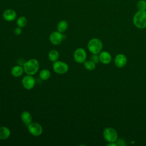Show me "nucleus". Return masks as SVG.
<instances>
[{
    "label": "nucleus",
    "instance_id": "18",
    "mask_svg": "<svg viewBox=\"0 0 146 146\" xmlns=\"http://www.w3.org/2000/svg\"><path fill=\"white\" fill-rule=\"evenodd\" d=\"M50 71L47 69H43L39 72V77L42 80H46L50 78Z\"/></svg>",
    "mask_w": 146,
    "mask_h": 146
},
{
    "label": "nucleus",
    "instance_id": "11",
    "mask_svg": "<svg viewBox=\"0 0 146 146\" xmlns=\"http://www.w3.org/2000/svg\"><path fill=\"white\" fill-rule=\"evenodd\" d=\"M115 66L118 68L124 67L127 62V59L125 55L123 54H117L114 59Z\"/></svg>",
    "mask_w": 146,
    "mask_h": 146
},
{
    "label": "nucleus",
    "instance_id": "25",
    "mask_svg": "<svg viewBox=\"0 0 146 146\" xmlns=\"http://www.w3.org/2000/svg\"><path fill=\"white\" fill-rule=\"evenodd\" d=\"M117 144L116 142H111V143H108V144H107V146H117Z\"/></svg>",
    "mask_w": 146,
    "mask_h": 146
},
{
    "label": "nucleus",
    "instance_id": "13",
    "mask_svg": "<svg viewBox=\"0 0 146 146\" xmlns=\"http://www.w3.org/2000/svg\"><path fill=\"white\" fill-rule=\"evenodd\" d=\"M21 119L23 123L28 126L32 122V116L28 111H23L21 114Z\"/></svg>",
    "mask_w": 146,
    "mask_h": 146
},
{
    "label": "nucleus",
    "instance_id": "12",
    "mask_svg": "<svg viewBox=\"0 0 146 146\" xmlns=\"http://www.w3.org/2000/svg\"><path fill=\"white\" fill-rule=\"evenodd\" d=\"M99 60L101 63L104 64H109L112 60V56L111 54L107 51H102L99 55Z\"/></svg>",
    "mask_w": 146,
    "mask_h": 146
},
{
    "label": "nucleus",
    "instance_id": "8",
    "mask_svg": "<svg viewBox=\"0 0 146 146\" xmlns=\"http://www.w3.org/2000/svg\"><path fill=\"white\" fill-rule=\"evenodd\" d=\"M23 87L26 90H31L34 88L35 84V80L32 75H26L22 80Z\"/></svg>",
    "mask_w": 146,
    "mask_h": 146
},
{
    "label": "nucleus",
    "instance_id": "19",
    "mask_svg": "<svg viewBox=\"0 0 146 146\" xmlns=\"http://www.w3.org/2000/svg\"><path fill=\"white\" fill-rule=\"evenodd\" d=\"M27 23V18L24 16H21L19 17L17 20V25L19 27H24Z\"/></svg>",
    "mask_w": 146,
    "mask_h": 146
},
{
    "label": "nucleus",
    "instance_id": "17",
    "mask_svg": "<svg viewBox=\"0 0 146 146\" xmlns=\"http://www.w3.org/2000/svg\"><path fill=\"white\" fill-rule=\"evenodd\" d=\"M59 56V54L58 51L55 49L51 50L48 52V57L51 62H54L58 60Z\"/></svg>",
    "mask_w": 146,
    "mask_h": 146
},
{
    "label": "nucleus",
    "instance_id": "14",
    "mask_svg": "<svg viewBox=\"0 0 146 146\" xmlns=\"http://www.w3.org/2000/svg\"><path fill=\"white\" fill-rule=\"evenodd\" d=\"M24 72V70L23 67L19 65H16L14 66L11 70V75L16 78L21 76Z\"/></svg>",
    "mask_w": 146,
    "mask_h": 146
},
{
    "label": "nucleus",
    "instance_id": "24",
    "mask_svg": "<svg viewBox=\"0 0 146 146\" xmlns=\"http://www.w3.org/2000/svg\"><path fill=\"white\" fill-rule=\"evenodd\" d=\"M14 33L16 35H19L21 34L22 33V28L19 27H15L14 30Z\"/></svg>",
    "mask_w": 146,
    "mask_h": 146
},
{
    "label": "nucleus",
    "instance_id": "20",
    "mask_svg": "<svg viewBox=\"0 0 146 146\" xmlns=\"http://www.w3.org/2000/svg\"><path fill=\"white\" fill-rule=\"evenodd\" d=\"M84 66L85 68L88 71H92L95 68L96 64L91 60H86L84 63Z\"/></svg>",
    "mask_w": 146,
    "mask_h": 146
},
{
    "label": "nucleus",
    "instance_id": "5",
    "mask_svg": "<svg viewBox=\"0 0 146 146\" xmlns=\"http://www.w3.org/2000/svg\"><path fill=\"white\" fill-rule=\"evenodd\" d=\"M52 68L55 72L58 74H64L68 70V64L62 61L56 60L52 64Z\"/></svg>",
    "mask_w": 146,
    "mask_h": 146
},
{
    "label": "nucleus",
    "instance_id": "15",
    "mask_svg": "<svg viewBox=\"0 0 146 146\" xmlns=\"http://www.w3.org/2000/svg\"><path fill=\"white\" fill-rule=\"evenodd\" d=\"M11 134L10 130L5 126L0 127V139L5 140L8 139Z\"/></svg>",
    "mask_w": 146,
    "mask_h": 146
},
{
    "label": "nucleus",
    "instance_id": "9",
    "mask_svg": "<svg viewBox=\"0 0 146 146\" xmlns=\"http://www.w3.org/2000/svg\"><path fill=\"white\" fill-rule=\"evenodd\" d=\"M63 39V34L58 31L51 33L49 37L50 42L54 45L59 44L62 42Z\"/></svg>",
    "mask_w": 146,
    "mask_h": 146
},
{
    "label": "nucleus",
    "instance_id": "22",
    "mask_svg": "<svg viewBox=\"0 0 146 146\" xmlns=\"http://www.w3.org/2000/svg\"><path fill=\"white\" fill-rule=\"evenodd\" d=\"M90 60L93 62L94 63L97 64L100 61L99 55L98 54H92V55L90 57Z\"/></svg>",
    "mask_w": 146,
    "mask_h": 146
},
{
    "label": "nucleus",
    "instance_id": "7",
    "mask_svg": "<svg viewBox=\"0 0 146 146\" xmlns=\"http://www.w3.org/2000/svg\"><path fill=\"white\" fill-rule=\"evenodd\" d=\"M73 56L76 62L78 63H83L86 61L87 54L84 49L83 48H78L74 51Z\"/></svg>",
    "mask_w": 146,
    "mask_h": 146
},
{
    "label": "nucleus",
    "instance_id": "4",
    "mask_svg": "<svg viewBox=\"0 0 146 146\" xmlns=\"http://www.w3.org/2000/svg\"><path fill=\"white\" fill-rule=\"evenodd\" d=\"M103 137L108 143L116 142L118 139L117 131L113 128L107 127L103 131Z\"/></svg>",
    "mask_w": 146,
    "mask_h": 146
},
{
    "label": "nucleus",
    "instance_id": "23",
    "mask_svg": "<svg viewBox=\"0 0 146 146\" xmlns=\"http://www.w3.org/2000/svg\"><path fill=\"white\" fill-rule=\"evenodd\" d=\"M116 143H117V145L120 146H125L126 145L124 140H123V139H117Z\"/></svg>",
    "mask_w": 146,
    "mask_h": 146
},
{
    "label": "nucleus",
    "instance_id": "6",
    "mask_svg": "<svg viewBox=\"0 0 146 146\" xmlns=\"http://www.w3.org/2000/svg\"><path fill=\"white\" fill-rule=\"evenodd\" d=\"M27 127L29 133L34 136H39L43 132L42 125L36 122H31Z\"/></svg>",
    "mask_w": 146,
    "mask_h": 146
},
{
    "label": "nucleus",
    "instance_id": "21",
    "mask_svg": "<svg viewBox=\"0 0 146 146\" xmlns=\"http://www.w3.org/2000/svg\"><path fill=\"white\" fill-rule=\"evenodd\" d=\"M138 10H146V1L139 0L136 5Z\"/></svg>",
    "mask_w": 146,
    "mask_h": 146
},
{
    "label": "nucleus",
    "instance_id": "2",
    "mask_svg": "<svg viewBox=\"0 0 146 146\" xmlns=\"http://www.w3.org/2000/svg\"><path fill=\"white\" fill-rule=\"evenodd\" d=\"M24 72L27 75H33L35 74L39 68V63L36 59H30L23 63Z\"/></svg>",
    "mask_w": 146,
    "mask_h": 146
},
{
    "label": "nucleus",
    "instance_id": "1",
    "mask_svg": "<svg viewBox=\"0 0 146 146\" xmlns=\"http://www.w3.org/2000/svg\"><path fill=\"white\" fill-rule=\"evenodd\" d=\"M135 26L140 29L146 27V10H137L132 18Z\"/></svg>",
    "mask_w": 146,
    "mask_h": 146
},
{
    "label": "nucleus",
    "instance_id": "3",
    "mask_svg": "<svg viewBox=\"0 0 146 146\" xmlns=\"http://www.w3.org/2000/svg\"><path fill=\"white\" fill-rule=\"evenodd\" d=\"M87 48L92 54H98L101 52L103 48V43L100 39L98 38H92L88 41Z\"/></svg>",
    "mask_w": 146,
    "mask_h": 146
},
{
    "label": "nucleus",
    "instance_id": "10",
    "mask_svg": "<svg viewBox=\"0 0 146 146\" xmlns=\"http://www.w3.org/2000/svg\"><path fill=\"white\" fill-rule=\"evenodd\" d=\"M2 17L5 21L7 22H11L16 19L17 13L13 9H8L3 11L2 14Z\"/></svg>",
    "mask_w": 146,
    "mask_h": 146
},
{
    "label": "nucleus",
    "instance_id": "16",
    "mask_svg": "<svg viewBox=\"0 0 146 146\" xmlns=\"http://www.w3.org/2000/svg\"><path fill=\"white\" fill-rule=\"evenodd\" d=\"M68 28V23L66 21L62 20L60 21L57 25V31L62 33L67 30Z\"/></svg>",
    "mask_w": 146,
    "mask_h": 146
}]
</instances>
